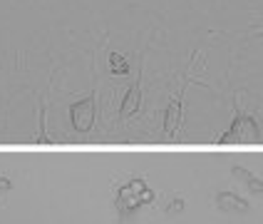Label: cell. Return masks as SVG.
<instances>
[{"label":"cell","instance_id":"obj_1","mask_svg":"<svg viewBox=\"0 0 263 224\" xmlns=\"http://www.w3.org/2000/svg\"><path fill=\"white\" fill-rule=\"evenodd\" d=\"M258 140H261L258 125L251 117H236L231 130L224 132V137L218 142L221 145H258Z\"/></svg>","mask_w":263,"mask_h":224},{"label":"cell","instance_id":"obj_2","mask_svg":"<svg viewBox=\"0 0 263 224\" xmlns=\"http://www.w3.org/2000/svg\"><path fill=\"white\" fill-rule=\"evenodd\" d=\"M152 189H146V184L142 179H132L127 187L120 189V209H127V212H134L136 207L152 202Z\"/></svg>","mask_w":263,"mask_h":224},{"label":"cell","instance_id":"obj_3","mask_svg":"<svg viewBox=\"0 0 263 224\" xmlns=\"http://www.w3.org/2000/svg\"><path fill=\"white\" fill-rule=\"evenodd\" d=\"M70 120H72V127L77 132H87L94 125V97L74 102L70 107Z\"/></svg>","mask_w":263,"mask_h":224},{"label":"cell","instance_id":"obj_4","mask_svg":"<svg viewBox=\"0 0 263 224\" xmlns=\"http://www.w3.org/2000/svg\"><path fill=\"white\" fill-rule=\"evenodd\" d=\"M216 204H218V209H224V212H246V209H248V202L241 199V197H236V194H231V192H218Z\"/></svg>","mask_w":263,"mask_h":224},{"label":"cell","instance_id":"obj_5","mask_svg":"<svg viewBox=\"0 0 263 224\" xmlns=\"http://www.w3.org/2000/svg\"><path fill=\"white\" fill-rule=\"evenodd\" d=\"M139 105H142V87H139V82H134L130 90H127V95H124V102H122L120 115L127 120L130 115H134V112L139 110Z\"/></svg>","mask_w":263,"mask_h":224},{"label":"cell","instance_id":"obj_6","mask_svg":"<svg viewBox=\"0 0 263 224\" xmlns=\"http://www.w3.org/2000/svg\"><path fill=\"white\" fill-rule=\"evenodd\" d=\"M182 125V100H172V105L166 107V120H164V132L172 137Z\"/></svg>","mask_w":263,"mask_h":224},{"label":"cell","instance_id":"obj_7","mask_svg":"<svg viewBox=\"0 0 263 224\" xmlns=\"http://www.w3.org/2000/svg\"><path fill=\"white\" fill-rule=\"evenodd\" d=\"M234 174H236V177H244V182H246V184H248V187H251L256 194H261V192H263V184L256 179V177H254V174H251V172H244V169L234 167Z\"/></svg>","mask_w":263,"mask_h":224},{"label":"cell","instance_id":"obj_8","mask_svg":"<svg viewBox=\"0 0 263 224\" xmlns=\"http://www.w3.org/2000/svg\"><path fill=\"white\" fill-rule=\"evenodd\" d=\"M110 60H112V73H114V75L127 73V63L122 60V55H117V53H114V55H112Z\"/></svg>","mask_w":263,"mask_h":224},{"label":"cell","instance_id":"obj_9","mask_svg":"<svg viewBox=\"0 0 263 224\" xmlns=\"http://www.w3.org/2000/svg\"><path fill=\"white\" fill-rule=\"evenodd\" d=\"M182 209H184V202H182V199H176V202H172V204L166 207V212H172V214H174V212H182Z\"/></svg>","mask_w":263,"mask_h":224},{"label":"cell","instance_id":"obj_10","mask_svg":"<svg viewBox=\"0 0 263 224\" xmlns=\"http://www.w3.org/2000/svg\"><path fill=\"white\" fill-rule=\"evenodd\" d=\"M10 187H12V184H10L8 179H0V192H5V189H10Z\"/></svg>","mask_w":263,"mask_h":224}]
</instances>
